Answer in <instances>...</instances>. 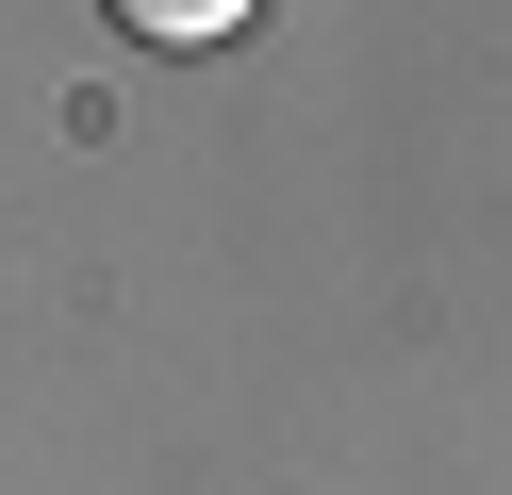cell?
I'll use <instances>...</instances> for the list:
<instances>
[{"instance_id":"1","label":"cell","mask_w":512,"mask_h":495,"mask_svg":"<svg viewBox=\"0 0 512 495\" xmlns=\"http://www.w3.org/2000/svg\"><path fill=\"white\" fill-rule=\"evenodd\" d=\"M116 33H149V50H215V33H248V0H100Z\"/></svg>"}]
</instances>
